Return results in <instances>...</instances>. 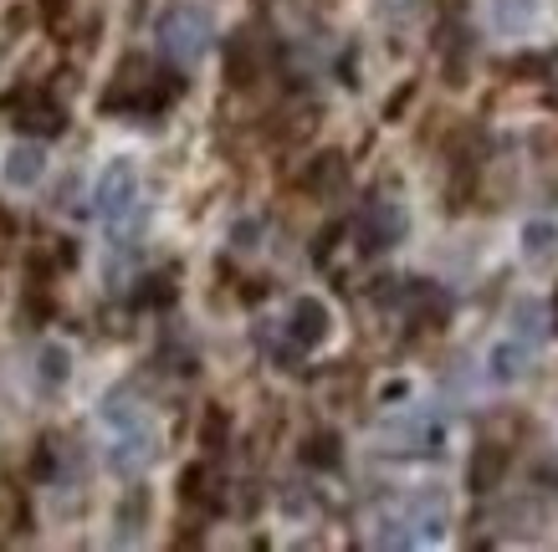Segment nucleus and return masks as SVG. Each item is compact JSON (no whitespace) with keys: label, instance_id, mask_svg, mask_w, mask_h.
<instances>
[{"label":"nucleus","instance_id":"1","mask_svg":"<svg viewBox=\"0 0 558 552\" xmlns=\"http://www.w3.org/2000/svg\"><path fill=\"white\" fill-rule=\"evenodd\" d=\"M210 36H216V26H210V11H201V5H174V11H165V21H159V47H165V57L180 62V68H195V62H201L205 47H210Z\"/></svg>","mask_w":558,"mask_h":552},{"label":"nucleus","instance_id":"2","mask_svg":"<svg viewBox=\"0 0 558 552\" xmlns=\"http://www.w3.org/2000/svg\"><path fill=\"white\" fill-rule=\"evenodd\" d=\"M138 200V169L134 159H113L98 174V216L102 220H123Z\"/></svg>","mask_w":558,"mask_h":552},{"label":"nucleus","instance_id":"3","mask_svg":"<svg viewBox=\"0 0 558 552\" xmlns=\"http://www.w3.org/2000/svg\"><path fill=\"white\" fill-rule=\"evenodd\" d=\"M405 210L395 200H374L364 216H359V252H385V246H395V241H405Z\"/></svg>","mask_w":558,"mask_h":552},{"label":"nucleus","instance_id":"4","mask_svg":"<svg viewBox=\"0 0 558 552\" xmlns=\"http://www.w3.org/2000/svg\"><path fill=\"white\" fill-rule=\"evenodd\" d=\"M288 333L298 348H323L328 333H333V312L323 297H298L292 302V318H288Z\"/></svg>","mask_w":558,"mask_h":552},{"label":"nucleus","instance_id":"5","mask_svg":"<svg viewBox=\"0 0 558 552\" xmlns=\"http://www.w3.org/2000/svg\"><path fill=\"white\" fill-rule=\"evenodd\" d=\"M154 461V430L144 425V419H134V425H123L119 430V445L108 451V466L119 470V476H138V470Z\"/></svg>","mask_w":558,"mask_h":552},{"label":"nucleus","instance_id":"6","mask_svg":"<svg viewBox=\"0 0 558 552\" xmlns=\"http://www.w3.org/2000/svg\"><path fill=\"white\" fill-rule=\"evenodd\" d=\"M502 476H508V445L482 440V445L472 451V461H466V486H472L476 496H487V491L502 486Z\"/></svg>","mask_w":558,"mask_h":552},{"label":"nucleus","instance_id":"7","mask_svg":"<svg viewBox=\"0 0 558 552\" xmlns=\"http://www.w3.org/2000/svg\"><path fill=\"white\" fill-rule=\"evenodd\" d=\"M16 128L21 134H62L68 128V113H62V102H51L47 93H32V98H21L16 102Z\"/></svg>","mask_w":558,"mask_h":552},{"label":"nucleus","instance_id":"8","mask_svg":"<svg viewBox=\"0 0 558 552\" xmlns=\"http://www.w3.org/2000/svg\"><path fill=\"white\" fill-rule=\"evenodd\" d=\"M41 174H47V149H41V144H11V149H5L0 180L11 184V189H32Z\"/></svg>","mask_w":558,"mask_h":552},{"label":"nucleus","instance_id":"9","mask_svg":"<svg viewBox=\"0 0 558 552\" xmlns=\"http://www.w3.org/2000/svg\"><path fill=\"white\" fill-rule=\"evenodd\" d=\"M527 364H533V348H527L523 338H502V343H492V353H487V373L497 384L527 379Z\"/></svg>","mask_w":558,"mask_h":552},{"label":"nucleus","instance_id":"10","mask_svg":"<svg viewBox=\"0 0 558 552\" xmlns=\"http://www.w3.org/2000/svg\"><path fill=\"white\" fill-rule=\"evenodd\" d=\"M518 246H523L527 267H548V261L558 256V225H554V220H523Z\"/></svg>","mask_w":558,"mask_h":552},{"label":"nucleus","instance_id":"11","mask_svg":"<svg viewBox=\"0 0 558 552\" xmlns=\"http://www.w3.org/2000/svg\"><path fill=\"white\" fill-rule=\"evenodd\" d=\"M303 184L313 189V195H339L343 184H349V164H343V154H318Z\"/></svg>","mask_w":558,"mask_h":552},{"label":"nucleus","instance_id":"12","mask_svg":"<svg viewBox=\"0 0 558 552\" xmlns=\"http://www.w3.org/2000/svg\"><path fill=\"white\" fill-rule=\"evenodd\" d=\"M36 379L47 389H62L72 379V348L68 343H41L36 348Z\"/></svg>","mask_w":558,"mask_h":552},{"label":"nucleus","instance_id":"13","mask_svg":"<svg viewBox=\"0 0 558 552\" xmlns=\"http://www.w3.org/2000/svg\"><path fill=\"white\" fill-rule=\"evenodd\" d=\"M405 297H410V312H415L421 322H430V328H440V322H446V312H451V307H446V297H440L430 282H410Z\"/></svg>","mask_w":558,"mask_h":552},{"label":"nucleus","instance_id":"14","mask_svg":"<svg viewBox=\"0 0 558 552\" xmlns=\"http://www.w3.org/2000/svg\"><path fill=\"white\" fill-rule=\"evenodd\" d=\"M440 51H446V83L461 87V83H466V51H472V41L461 36V26H446V36H440Z\"/></svg>","mask_w":558,"mask_h":552},{"label":"nucleus","instance_id":"15","mask_svg":"<svg viewBox=\"0 0 558 552\" xmlns=\"http://www.w3.org/2000/svg\"><path fill=\"white\" fill-rule=\"evenodd\" d=\"M144 517H149V491L134 486V491H129V502L119 506V542H134L138 527H144Z\"/></svg>","mask_w":558,"mask_h":552},{"label":"nucleus","instance_id":"16","mask_svg":"<svg viewBox=\"0 0 558 552\" xmlns=\"http://www.w3.org/2000/svg\"><path fill=\"white\" fill-rule=\"evenodd\" d=\"M226 77L236 87H246L256 77V57H252V36H236L231 47H226Z\"/></svg>","mask_w":558,"mask_h":552},{"label":"nucleus","instance_id":"17","mask_svg":"<svg viewBox=\"0 0 558 552\" xmlns=\"http://www.w3.org/2000/svg\"><path fill=\"white\" fill-rule=\"evenodd\" d=\"M558 68V57L554 51H523V57H512L508 72L512 77H523V83H543V77H554Z\"/></svg>","mask_w":558,"mask_h":552},{"label":"nucleus","instance_id":"18","mask_svg":"<svg viewBox=\"0 0 558 552\" xmlns=\"http://www.w3.org/2000/svg\"><path fill=\"white\" fill-rule=\"evenodd\" d=\"M548 307H543V302H533V297H523V302H512V328H518V338H538L543 328H548Z\"/></svg>","mask_w":558,"mask_h":552},{"label":"nucleus","instance_id":"19","mask_svg":"<svg viewBox=\"0 0 558 552\" xmlns=\"http://www.w3.org/2000/svg\"><path fill=\"white\" fill-rule=\"evenodd\" d=\"M303 461L307 466H318V470H333L339 466V436H313L303 445Z\"/></svg>","mask_w":558,"mask_h":552},{"label":"nucleus","instance_id":"20","mask_svg":"<svg viewBox=\"0 0 558 552\" xmlns=\"http://www.w3.org/2000/svg\"><path fill=\"white\" fill-rule=\"evenodd\" d=\"M533 0H497V26H512V32H523L527 21H533Z\"/></svg>","mask_w":558,"mask_h":552},{"label":"nucleus","instance_id":"21","mask_svg":"<svg viewBox=\"0 0 558 552\" xmlns=\"http://www.w3.org/2000/svg\"><path fill=\"white\" fill-rule=\"evenodd\" d=\"M231 241H236V252H256L262 246V220H236Z\"/></svg>","mask_w":558,"mask_h":552},{"label":"nucleus","instance_id":"22","mask_svg":"<svg viewBox=\"0 0 558 552\" xmlns=\"http://www.w3.org/2000/svg\"><path fill=\"white\" fill-rule=\"evenodd\" d=\"M201 440H205V451H220V445H226V415H220V409H210V415H205Z\"/></svg>","mask_w":558,"mask_h":552},{"label":"nucleus","instance_id":"23","mask_svg":"<svg viewBox=\"0 0 558 552\" xmlns=\"http://www.w3.org/2000/svg\"><path fill=\"white\" fill-rule=\"evenodd\" d=\"M170 297H174V286L165 282V277H149V286H138V302H159V307H165Z\"/></svg>","mask_w":558,"mask_h":552},{"label":"nucleus","instance_id":"24","mask_svg":"<svg viewBox=\"0 0 558 552\" xmlns=\"http://www.w3.org/2000/svg\"><path fill=\"white\" fill-rule=\"evenodd\" d=\"M62 11H68V0H47V16H51V21L62 16Z\"/></svg>","mask_w":558,"mask_h":552},{"label":"nucleus","instance_id":"25","mask_svg":"<svg viewBox=\"0 0 558 552\" xmlns=\"http://www.w3.org/2000/svg\"><path fill=\"white\" fill-rule=\"evenodd\" d=\"M554 328H558V292H554Z\"/></svg>","mask_w":558,"mask_h":552}]
</instances>
